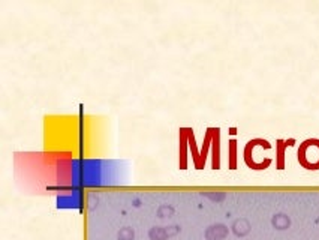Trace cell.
<instances>
[{
    "mask_svg": "<svg viewBox=\"0 0 319 240\" xmlns=\"http://www.w3.org/2000/svg\"><path fill=\"white\" fill-rule=\"evenodd\" d=\"M256 147L271 150V144L267 140H262V138L250 140L244 147V162L252 170H265L271 165V158H258L255 153Z\"/></svg>",
    "mask_w": 319,
    "mask_h": 240,
    "instance_id": "6da1fadb",
    "label": "cell"
},
{
    "mask_svg": "<svg viewBox=\"0 0 319 240\" xmlns=\"http://www.w3.org/2000/svg\"><path fill=\"white\" fill-rule=\"evenodd\" d=\"M298 162L306 170H319V140L310 138L298 147Z\"/></svg>",
    "mask_w": 319,
    "mask_h": 240,
    "instance_id": "7a4b0ae2",
    "label": "cell"
},
{
    "mask_svg": "<svg viewBox=\"0 0 319 240\" xmlns=\"http://www.w3.org/2000/svg\"><path fill=\"white\" fill-rule=\"evenodd\" d=\"M277 146H276V165H277V170H283L285 168V150L286 147L295 144V140H277L276 141Z\"/></svg>",
    "mask_w": 319,
    "mask_h": 240,
    "instance_id": "3957f363",
    "label": "cell"
},
{
    "mask_svg": "<svg viewBox=\"0 0 319 240\" xmlns=\"http://www.w3.org/2000/svg\"><path fill=\"white\" fill-rule=\"evenodd\" d=\"M231 146H230V168L231 170H236L237 168V143H236V140H231V143H230Z\"/></svg>",
    "mask_w": 319,
    "mask_h": 240,
    "instance_id": "277c9868",
    "label": "cell"
}]
</instances>
